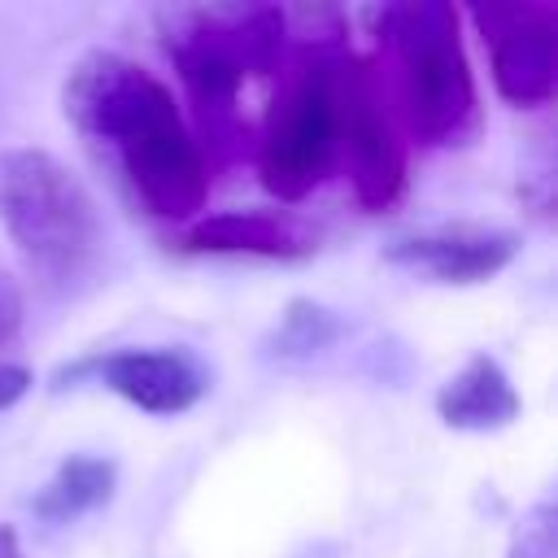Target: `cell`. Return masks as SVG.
I'll return each instance as SVG.
<instances>
[{"label":"cell","mask_w":558,"mask_h":558,"mask_svg":"<svg viewBox=\"0 0 558 558\" xmlns=\"http://www.w3.org/2000/svg\"><path fill=\"white\" fill-rule=\"evenodd\" d=\"M61 113L113 170L126 201L161 222H187L209 196L205 153L174 92L122 52H87L70 65Z\"/></svg>","instance_id":"obj_1"},{"label":"cell","mask_w":558,"mask_h":558,"mask_svg":"<svg viewBox=\"0 0 558 558\" xmlns=\"http://www.w3.org/2000/svg\"><path fill=\"white\" fill-rule=\"evenodd\" d=\"M0 227L39 283L83 279L100 248L105 222L87 183L48 148H0Z\"/></svg>","instance_id":"obj_2"},{"label":"cell","mask_w":558,"mask_h":558,"mask_svg":"<svg viewBox=\"0 0 558 558\" xmlns=\"http://www.w3.org/2000/svg\"><path fill=\"white\" fill-rule=\"evenodd\" d=\"M392 48V105L418 144H462L475 126V78L462 48V17L445 0L379 9Z\"/></svg>","instance_id":"obj_3"},{"label":"cell","mask_w":558,"mask_h":558,"mask_svg":"<svg viewBox=\"0 0 558 558\" xmlns=\"http://www.w3.org/2000/svg\"><path fill=\"white\" fill-rule=\"evenodd\" d=\"M288 48V13L270 4L253 9H187L166 31V52L183 78V92L201 118V131L218 144L240 131V87L253 74H275Z\"/></svg>","instance_id":"obj_4"},{"label":"cell","mask_w":558,"mask_h":558,"mask_svg":"<svg viewBox=\"0 0 558 558\" xmlns=\"http://www.w3.org/2000/svg\"><path fill=\"white\" fill-rule=\"evenodd\" d=\"M336 61L331 35L305 39L266 105L257 174L275 201L310 196L336 166Z\"/></svg>","instance_id":"obj_5"},{"label":"cell","mask_w":558,"mask_h":558,"mask_svg":"<svg viewBox=\"0 0 558 558\" xmlns=\"http://www.w3.org/2000/svg\"><path fill=\"white\" fill-rule=\"evenodd\" d=\"M336 161L362 209H388L405 187V135L379 65L357 52L336 61Z\"/></svg>","instance_id":"obj_6"},{"label":"cell","mask_w":558,"mask_h":558,"mask_svg":"<svg viewBox=\"0 0 558 558\" xmlns=\"http://www.w3.org/2000/svg\"><path fill=\"white\" fill-rule=\"evenodd\" d=\"M471 22L493 57V87L514 109H541L558 92V9L541 0L475 4Z\"/></svg>","instance_id":"obj_7"},{"label":"cell","mask_w":558,"mask_h":558,"mask_svg":"<svg viewBox=\"0 0 558 558\" xmlns=\"http://www.w3.org/2000/svg\"><path fill=\"white\" fill-rule=\"evenodd\" d=\"M514 253H519V235L484 222H440L427 231L397 235L384 248L392 266L427 275L432 283H458V288L493 279L514 262Z\"/></svg>","instance_id":"obj_8"},{"label":"cell","mask_w":558,"mask_h":558,"mask_svg":"<svg viewBox=\"0 0 558 558\" xmlns=\"http://www.w3.org/2000/svg\"><path fill=\"white\" fill-rule=\"evenodd\" d=\"M92 371L109 392H118L122 401H131L144 414H183L209 388L205 366L187 349H170V344L113 349V353L96 357Z\"/></svg>","instance_id":"obj_9"},{"label":"cell","mask_w":558,"mask_h":558,"mask_svg":"<svg viewBox=\"0 0 558 558\" xmlns=\"http://www.w3.org/2000/svg\"><path fill=\"white\" fill-rule=\"evenodd\" d=\"M183 253H248V257H279L296 262L314 253V240L283 214L266 209H227L196 218L179 240Z\"/></svg>","instance_id":"obj_10"},{"label":"cell","mask_w":558,"mask_h":558,"mask_svg":"<svg viewBox=\"0 0 558 558\" xmlns=\"http://www.w3.org/2000/svg\"><path fill=\"white\" fill-rule=\"evenodd\" d=\"M436 414L453 432H501L519 418V392L488 353H475L458 375L440 384Z\"/></svg>","instance_id":"obj_11"},{"label":"cell","mask_w":558,"mask_h":558,"mask_svg":"<svg viewBox=\"0 0 558 558\" xmlns=\"http://www.w3.org/2000/svg\"><path fill=\"white\" fill-rule=\"evenodd\" d=\"M118 488V462L100 458V453H70L52 480L31 497L35 519L44 523H70L96 506H105Z\"/></svg>","instance_id":"obj_12"},{"label":"cell","mask_w":558,"mask_h":558,"mask_svg":"<svg viewBox=\"0 0 558 558\" xmlns=\"http://www.w3.org/2000/svg\"><path fill=\"white\" fill-rule=\"evenodd\" d=\"M340 336V318L314 301H292L275 327V340H270V353L279 357H310L318 349H327L331 340Z\"/></svg>","instance_id":"obj_13"},{"label":"cell","mask_w":558,"mask_h":558,"mask_svg":"<svg viewBox=\"0 0 558 558\" xmlns=\"http://www.w3.org/2000/svg\"><path fill=\"white\" fill-rule=\"evenodd\" d=\"M506 558H558V545H554V497L549 493L523 510V519L514 523Z\"/></svg>","instance_id":"obj_14"},{"label":"cell","mask_w":558,"mask_h":558,"mask_svg":"<svg viewBox=\"0 0 558 558\" xmlns=\"http://www.w3.org/2000/svg\"><path fill=\"white\" fill-rule=\"evenodd\" d=\"M22 323H26V296H22L17 279L0 266V353L22 336Z\"/></svg>","instance_id":"obj_15"},{"label":"cell","mask_w":558,"mask_h":558,"mask_svg":"<svg viewBox=\"0 0 558 558\" xmlns=\"http://www.w3.org/2000/svg\"><path fill=\"white\" fill-rule=\"evenodd\" d=\"M31 384H35V375L22 362H0V410L17 405L31 392Z\"/></svg>","instance_id":"obj_16"},{"label":"cell","mask_w":558,"mask_h":558,"mask_svg":"<svg viewBox=\"0 0 558 558\" xmlns=\"http://www.w3.org/2000/svg\"><path fill=\"white\" fill-rule=\"evenodd\" d=\"M0 558H26V554H22V541H17V527H13V523H0Z\"/></svg>","instance_id":"obj_17"}]
</instances>
